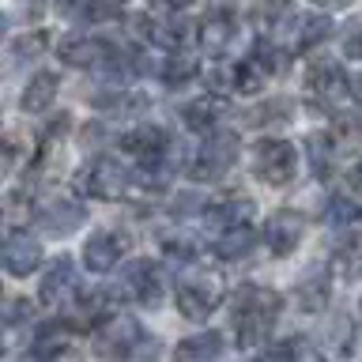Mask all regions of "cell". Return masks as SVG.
I'll list each match as a JSON object with an SVG mask.
<instances>
[{
  "mask_svg": "<svg viewBox=\"0 0 362 362\" xmlns=\"http://www.w3.org/2000/svg\"><path fill=\"white\" fill-rule=\"evenodd\" d=\"M279 310H283V298L268 287H245L238 291V302H234V339L238 347H253L260 339L272 336V328L279 321Z\"/></svg>",
  "mask_w": 362,
  "mask_h": 362,
  "instance_id": "1",
  "label": "cell"
},
{
  "mask_svg": "<svg viewBox=\"0 0 362 362\" xmlns=\"http://www.w3.org/2000/svg\"><path fill=\"white\" fill-rule=\"evenodd\" d=\"M177 313L189 321H208L223 305V279L215 272H185L177 279Z\"/></svg>",
  "mask_w": 362,
  "mask_h": 362,
  "instance_id": "2",
  "label": "cell"
},
{
  "mask_svg": "<svg viewBox=\"0 0 362 362\" xmlns=\"http://www.w3.org/2000/svg\"><path fill=\"white\" fill-rule=\"evenodd\" d=\"M253 174L264 181V185H272V189L294 181V174H298V151H294V144H287V140H260L253 147Z\"/></svg>",
  "mask_w": 362,
  "mask_h": 362,
  "instance_id": "3",
  "label": "cell"
},
{
  "mask_svg": "<svg viewBox=\"0 0 362 362\" xmlns=\"http://www.w3.org/2000/svg\"><path fill=\"white\" fill-rule=\"evenodd\" d=\"M129 185H132L129 170L110 155H98L90 166L79 170V192H87L95 200H121L129 192Z\"/></svg>",
  "mask_w": 362,
  "mask_h": 362,
  "instance_id": "4",
  "label": "cell"
},
{
  "mask_svg": "<svg viewBox=\"0 0 362 362\" xmlns=\"http://www.w3.org/2000/svg\"><path fill=\"white\" fill-rule=\"evenodd\" d=\"M234 163H238V136H230V132H211L208 140L200 144V151L192 155L189 177L215 181V177H223Z\"/></svg>",
  "mask_w": 362,
  "mask_h": 362,
  "instance_id": "5",
  "label": "cell"
},
{
  "mask_svg": "<svg viewBox=\"0 0 362 362\" xmlns=\"http://www.w3.org/2000/svg\"><path fill=\"white\" fill-rule=\"evenodd\" d=\"M98 344H102L106 355L132 362L140 351H147V336H144V328L136 325L132 317H113V321H106L98 328Z\"/></svg>",
  "mask_w": 362,
  "mask_h": 362,
  "instance_id": "6",
  "label": "cell"
},
{
  "mask_svg": "<svg viewBox=\"0 0 362 362\" xmlns=\"http://www.w3.org/2000/svg\"><path fill=\"white\" fill-rule=\"evenodd\" d=\"M121 291L140 305H158L163 302V272H158V264H151L147 257L132 260V264H124V272H121Z\"/></svg>",
  "mask_w": 362,
  "mask_h": 362,
  "instance_id": "7",
  "label": "cell"
},
{
  "mask_svg": "<svg viewBox=\"0 0 362 362\" xmlns=\"http://www.w3.org/2000/svg\"><path fill=\"white\" fill-rule=\"evenodd\" d=\"M144 27V38L147 42H155V45H163V49H170V53H185L189 45H197L200 42V27L192 19H181V16H174V19H136Z\"/></svg>",
  "mask_w": 362,
  "mask_h": 362,
  "instance_id": "8",
  "label": "cell"
},
{
  "mask_svg": "<svg viewBox=\"0 0 362 362\" xmlns=\"http://www.w3.org/2000/svg\"><path fill=\"white\" fill-rule=\"evenodd\" d=\"M208 83L215 90H242V95H257L264 83V72L253 61H219L211 68Z\"/></svg>",
  "mask_w": 362,
  "mask_h": 362,
  "instance_id": "9",
  "label": "cell"
},
{
  "mask_svg": "<svg viewBox=\"0 0 362 362\" xmlns=\"http://www.w3.org/2000/svg\"><path fill=\"white\" fill-rule=\"evenodd\" d=\"M347 72L339 61H313L305 68V90L317 98V102H336L347 95Z\"/></svg>",
  "mask_w": 362,
  "mask_h": 362,
  "instance_id": "10",
  "label": "cell"
},
{
  "mask_svg": "<svg viewBox=\"0 0 362 362\" xmlns=\"http://www.w3.org/2000/svg\"><path fill=\"white\" fill-rule=\"evenodd\" d=\"M124 249H129V238L121 230H95L83 242V264L90 272H113V264L124 257Z\"/></svg>",
  "mask_w": 362,
  "mask_h": 362,
  "instance_id": "11",
  "label": "cell"
},
{
  "mask_svg": "<svg viewBox=\"0 0 362 362\" xmlns=\"http://www.w3.org/2000/svg\"><path fill=\"white\" fill-rule=\"evenodd\" d=\"M302 242V215L283 208L264 223V245L272 249V257H291Z\"/></svg>",
  "mask_w": 362,
  "mask_h": 362,
  "instance_id": "12",
  "label": "cell"
},
{
  "mask_svg": "<svg viewBox=\"0 0 362 362\" xmlns=\"http://www.w3.org/2000/svg\"><path fill=\"white\" fill-rule=\"evenodd\" d=\"M113 57V45L106 38H90V34H76V38L61 42V61L68 68H102Z\"/></svg>",
  "mask_w": 362,
  "mask_h": 362,
  "instance_id": "13",
  "label": "cell"
},
{
  "mask_svg": "<svg viewBox=\"0 0 362 362\" xmlns=\"http://www.w3.org/2000/svg\"><path fill=\"white\" fill-rule=\"evenodd\" d=\"M42 264V242H34L30 234H8L4 242V272L11 279H27L30 272Z\"/></svg>",
  "mask_w": 362,
  "mask_h": 362,
  "instance_id": "14",
  "label": "cell"
},
{
  "mask_svg": "<svg viewBox=\"0 0 362 362\" xmlns=\"http://www.w3.org/2000/svg\"><path fill=\"white\" fill-rule=\"evenodd\" d=\"M76 294V264H72V257H57L49 272L42 276V287H38V298L45 305H61L68 302Z\"/></svg>",
  "mask_w": 362,
  "mask_h": 362,
  "instance_id": "15",
  "label": "cell"
},
{
  "mask_svg": "<svg viewBox=\"0 0 362 362\" xmlns=\"http://www.w3.org/2000/svg\"><path fill=\"white\" fill-rule=\"evenodd\" d=\"M166 144H170L166 129H158V124H136V129H129V132L121 136V144H117V147L147 163V158H163Z\"/></svg>",
  "mask_w": 362,
  "mask_h": 362,
  "instance_id": "16",
  "label": "cell"
},
{
  "mask_svg": "<svg viewBox=\"0 0 362 362\" xmlns=\"http://www.w3.org/2000/svg\"><path fill=\"white\" fill-rule=\"evenodd\" d=\"M226 117V98L223 95H200L192 98L185 110H181V121H185V129L192 132H215V124Z\"/></svg>",
  "mask_w": 362,
  "mask_h": 362,
  "instance_id": "17",
  "label": "cell"
},
{
  "mask_svg": "<svg viewBox=\"0 0 362 362\" xmlns=\"http://www.w3.org/2000/svg\"><path fill=\"white\" fill-rule=\"evenodd\" d=\"M113 305H110V294L106 291H90V294H79V302H76V313H72V321L76 325H83V328H98L113 321Z\"/></svg>",
  "mask_w": 362,
  "mask_h": 362,
  "instance_id": "18",
  "label": "cell"
},
{
  "mask_svg": "<svg viewBox=\"0 0 362 362\" xmlns=\"http://www.w3.org/2000/svg\"><path fill=\"white\" fill-rule=\"evenodd\" d=\"M57 90H61V79H57L53 72L30 76V83H27V90H23V98H19L23 113H42V110H49L53 98H57Z\"/></svg>",
  "mask_w": 362,
  "mask_h": 362,
  "instance_id": "19",
  "label": "cell"
},
{
  "mask_svg": "<svg viewBox=\"0 0 362 362\" xmlns=\"http://www.w3.org/2000/svg\"><path fill=\"white\" fill-rule=\"evenodd\" d=\"M61 8L79 23H110L124 16L121 0H61Z\"/></svg>",
  "mask_w": 362,
  "mask_h": 362,
  "instance_id": "20",
  "label": "cell"
},
{
  "mask_svg": "<svg viewBox=\"0 0 362 362\" xmlns=\"http://www.w3.org/2000/svg\"><path fill=\"white\" fill-rule=\"evenodd\" d=\"M219 351H223L219 332H197V336H185L174 347V358L177 362H211V358H219Z\"/></svg>",
  "mask_w": 362,
  "mask_h": 362,
  "instance_id": "21",
  "label": "cell"
},
{
  "mask_svg": "<svg viewBox=\"0 0 362 362\" xmlns=\"http://www.w3.org/2000/svg\"><path fill=\"white\" fill-rule=\"evenodd\" d=\"M328 294H332V283H328V276L321 268H310L305 276L298 279V305L305 313H321Z\"/></svg>",
  "mask_w": 362,
  "mask_h": 362,
  "instance_id": "22",
  "label": "cell"
},
{
  "mask_svg": "<svg viewBox=\"0 0 362 362\" xmlns=\"http://www.w3.org/2000/svg\"><path fill=\"white\" fill-rule=\"evenodd\" d=\"M253 242H257V234H253V226L245 223V226H230V230H223L211 242V249H215V257H219V260H242V257H249Z\"/></svg>",
  "mask_w": 362,
  "mask_h": 362,
  "instance_id": "23",
  "label": "cell"
},
{
  "mask_svg": "<svg viewBox=\"0 0 362 362\" xmlns=\"http://www.w3.org/2000/svg\"><path fill=\"white\" fill-rule=\"evenodd\" d=\"M332 38V19L328 16H302L298 19V30H294V49L305 53L313 45H321Z\"/></svg>",
  "mask_w": 362,
  "mask_h": 362,
  "instance_id": "24",
  "label": "cell"
},
{
  "mask_svg": "<svg viewBox=\"0 0 362 362\" xmlns=\"http://www.w3.org/2000/svg\"><path fill=\"white\" fill-rule=\"evenodd\" d=\"M79 223H83V208H79V204H68V200L49 204V208L42 211V226L49 234H68V230H76Z\"/></svg>",
  "mask_w": 362,
  "mask_h": 362,
  "instance_id": "25",
  "label": "cell"
},
{
  "mask_svg": "<svg viewBox=\"0 0 362 362\" xmlns=\"http://www.w3.org/2000/svg\"><path fill=\"white\" fill-rule=\"evenodd\" d=\"M234 38V16L226 8H215L208 11V19H204V34H200V42L208 45V49H223L226 42Z\"/></svg>",
  "mask_w": 362,
  "mask_h": 362,
  "instance_id": "26",
  "label": "cell"
},
{
  "mask_svg": "<svg viewBox=\"0 0 362 362\" xmlns=\"http://www.w3.org/2000/svg\"><path fill=\"white\" fill-rule=\"evenodd\" d=\"M249 215H253V200L249 197H230V200L208 208V223H226V230H230V226H245Z\"/></svg>",
  "mask_w": 362,
  "mask_h": 362,
  "instance_id": "27",
  "label": "cell"
},
{
  "mask_svg": "<svg viewBox=\"0 0 362 362\" xmlns=\"http://www.w3.org/2000/svg\"><path fill=\"white\" fill-rule=\"evenodd\" d=\"M158 76H163V83L181 87V83H189V79L200 76V61L189 53H170V61H163V72Z\"/></svg>",
  "mask_w": 362,
  "mask_h": 362,
  "instance_id": "28",
  "label": "cell"
},
{
  "mask_svg": "<svg viewBox=\"0 0 362 362\" xmlns=\"http://www.w3.org/2000/svg\"><path fill=\"white\" fill-rule=\"evenodd\" d=\"M249 61H253L264 76H283V72H287V53H283L276 42H268V38L257 42V49H253Z\"/></svg>",
  "mask_w": 362,
  "mask_h": 362,
  "instance_id": "29",
  "label": "cell"
},
{
  "mask_svg": "<svg viewBox=\"0 0 362 362\" xmlns=\"http://www.w3.org/2000/svg\"><path fill=\"white\" fill-rule=\"evenodd\" d=\"M38 362H83V355L64 336H42L38 339Z\"/></svg>",
  "mask_w": 362,
  "mask_h": 362,
  "instance_id": "30",
  "label": "cell"
},
{
  "mask_svg": "<svg viewBox=\"0 0 362 362\" xmlns=\"http://www.w3.org/2000/svg\"><path fill=\"white\" fill-rule=\"evenodd\" d=\"M305 155H310V166L317 177H328V170H332V140H328L325 132H313L310 140H305Z\"/></svg>",
  "mask_w": 362,
  "mask_h": 362,
  "instance_id": "31",
  "label": "cell"
},
{
  "mask_svg": "<svg viewBox=\"0 0 362 362\" xmlns=\"http://www.w3.org/2000/svg\"><path fill=\"white\" fill-rule=\"evenodd\" d=\"M332 260H336V268L344 272L347 279H355L362 272V242H358V238H344V242L336 245Z\"/></svg>",
  "mask_w": 362,
  "mask_h": 362,
  "instance_id": "32",
  "label": "cell"
},
{
  "mask_svg": "<svg viewBox=\"0 0 362 362\" xmlns=\"http://www.w3.org/2000/svg\"><path fill=\"white\" fill-rule=\"evenodd\" d=\"M332 226H351V223H358L362 219V208L358 204H351L347 197H332L328 200V215H325Z\"/></svg>",
  "mask_w": 362,
  "mask_h": 362,
  "instance_id": "33",
  "label": "cell"
},
{
  "mask_svg": "<svg viewBox=\"0 0 362 362\" xmlns=\"http://www.w3.org/2000/svg\"><path fill=\"white\" fill-rule=\"evenodd\" d=\"M45 45H49V34L45 30H34V34H23V38L11 42V57L16 61H23V57H38Z\"/></svg>",
  "mask_w": 362,
  "mask_h": 362,
  "instance_id": "34",
  "label": "cell"
},
{
  "mask_svg": "<svg viewBox=\"0 0 362 362\" xmlns=\"http://www.w3.org/2000/svg\"><path fill=\"white\" fill-rule=\"evenodd\" d=\"M339 42H344V57H351V61H362V19H351Z\"/></svg>",
  "mask_w": 362,
  "mask_h": 362,
  "instance_id": "35",
  "label": "cell"
},
{
  "mask_svg": "<svg viewBox=\"0 0 362 362\" xmlns=\"http://www.w3.org/2000/svg\"><path fill=\"white\" fill-rule=\"evenodd\" d=\"M287 16V0H260V8H257V19H260V27L268 30V23L276 27V19Z\"/></svg>",
  "mask_w": 362,
  "mask_h": 362,
  "instance_id": "36",
  "label": "cell"
},
{
  "mask_svg": "<svg viewBox=\"0 0 362 362\" xmlns=\"http://www.w3.org/2000/svg\"><path fill=\"white\" fill-rule=\"evenodd\" d=\"M163 249H166V257H174V260H192V257H197L192 238H166Z\"/></svg>",
  "mask_w": 362,
  "mask_h": 362,
  "instance_id": "37",
  "label": "cell"
},
{
  "mask_svg": "<svg viewBox=\"0 0 362 362\" xmlns=\"http://www.w3.org/2000/svg\"><path fill=\"white\" fill-rule=\"evenodd\" d=\"M294 355H298V339H291V344H276L268 355H260L257 362H294Z\"/></svg>",
  "mask_w": 362,
  "mask_h": 362,
  "instance_id": "38",
  "label": "cell"
},
{
  "mask_svg": "<svg viewBox=\"0 0 362 362\" xmlns=\"http://www.w3.org/2000/svg\"><path fill=\"white\" fill-rule=\"evenodd\" d=\"M294 362H325V355L317 347H310V344H298V355H294Z\"/></svg>",
  "mask_w": 362,
  "mask_h": 362,
  "instance_id": "39",
  "label": "cell"
},
{
  "mask_svg": "<svg viewBox=\"0 0 362 362\" xmlns=\"http://www.w3.org/2000/svg\"><path fill=\"white\" fill-rule=\"evenodd\" d=\"M155 8H166V11H181V8H189V4H197V0H151Z\"/></svg>",
  "mask_w": 362,
  "mask_h": 362,
  "instance_id": "40",
  "label": "cell"
},
{
  "mask_svg": "<svg viewBox=\"0 0 362 362\" xmlns=\"http://www.w3.org/2000/svg\"><path fill=\"white\" fill-rule=\"evenodd\" d=\"M351 185H355V189L362 192V158H358L355 166H351Z\"/></svg>",
  "mask_w": 362,
  "mask_h": 362,
  "instance_id": "41",
  "label": "cell"
},
{
  "mask_svg": "<svg viewBox=\"0 0 362 362\" xmlns=\"http://www.w3.org/2000/svg\"><path fill=\"white\" fill-rule=\"evenodd\" d=\"M317 8H332V11H339V8H347L351 0H313Z\"/></svg>",
  "mask_w": 362,
  "mask_h": 362,
  "instance_id": "42",
  "label": "cell"
},
{
  "mask_svg": "<svg viewBox=\"0 0 362 362\" xmlns=\"http://www.w3.org/2000/svg\"><path fill=\"white\" fill-rule=\"evenodd\" d=\"M351 87H355V90H351V95H355V98L362 102V72H358L355 79H351Z\"/></svg>",
  "mask_w": 362,
  "mask_h": 362,
  "instance_id": "43",
  "label": "cell"
},
{
  "mask_svg": "<svg viewBox=\"0 0 362 362\" xmlns=\"http://www.w3.org/2000/svg\"><path fill=\"white\" fill-rule=\"evenodd\" d=\"M132 362H136V358H132Z\"/></svg>",
  "mask_w": 362,
  "mask_h": 362,
  "instance_id": "44",
  "label": "cell"
}]
</instances>
